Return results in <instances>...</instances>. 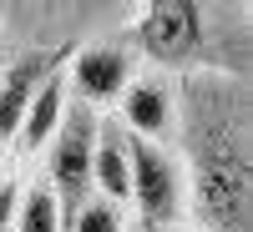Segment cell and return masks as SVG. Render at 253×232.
Returning <instances> with one entry per match:
<instances>
[{
    "label": "cell",
    "instance_id": "6",
    "mask_svg": "<svg viewBox=\"0 0 253 232\" xmlns=\"http://www.w3.org/2000/svg\"><path fill=\"white\" fill-rule=\"evenodd\" d=\"M122 106V126L137 136H157V141H172V126H177V86H167L157 76H132L126 91L117 96Z\"/></svg>",
    "mask_w": 253,
    "mask_h": 232
},
{
    "label": "cell",
    "instance_id": "9",
    "mask_svg": "<svg viewBox=\"0 0 253 232\" xmlns=\"http://www.w3.org/2000/svg\"><path fill=\"white\" fill-rule=\"evenodd\" d=\"M61 116H66V61H61V66H51V71H46V81L36 86L26 116H20L15 146H20L26 157H31V152H41V146L51 141V132L61 126Z\"/></svg>",
    "mask_w": 253,
    "mask_h": 232
},
{
    "label": "cell",
    "instance_id": "4",
    "mask_svg": "<svg viewBox=\"0 0 253 232\" xmlns=\"http://www.w3.org/2000/svg\"><path fill=\"white\" fill-rule=\"evenodd\" d=\"M96 106H86V101H76V106H66V116H61V126L51 132V141L41 146L46 152V182L51 192L61 202V212H71L81 202L91 197V141H96Z\"/></svg>",
    "mask_w": 253,
    "mask_h": 232
},
{
    "label": "cell",
    "instance_id": "1",
    "mask_svg": "<svg viewBox=\"0 0 253 232\" xmlns=\"http://www.w3.org/2000/svg\"><path fill=\"white\" fill-rule=\"evenodd\" d=\"M248 86L238 71H193L177 86L172 152L187 182V212L203 232H248L253 172H248Z\"/></svg>",
    "mask_w": 253,
    "mask_h": 232
},
{
    "label": "cell",
    "instance_id": "15",
    "mask_svg": "<svg viewBox=\"0 0 253 232\" xmlns=\"http://www.w3.org/2000/svg\"><path fill=\"white\" fill-rule=\"evenodd\" d=\"M0 40H5V31H0Z\"/></svg>",
    "mask_w": 253,
    "mask_h": 232
},
{
    "label": "cell",
    "instance_id": "7",
    "mask_svg": "<svg viewBox=\"0 0 253 232\" xmlns=\"http://www.w3.org/2000/svg\"><path fill=\"white\" fill-rule=\"evenodd\" d=\"M61 61H66V46H61V51H26V56L5 61V71H0V146L15 141L20 116H26L36 86L46 81L51 66H61Z\"/></svg>",
    "mask_w": 253,
    "mask_h": 232
},
{
    "label": "cell",
    "instance_id": "10",
    "mask_svg": "<svg viewBox=\"0 0 253 232\" xmlns=\"http://www.w3.org/2000/svg\"><path fill=\"white\" fill-rule=\"evenodd\" d=\"M10 232H66V212H61V202H56L46 177L20 187V207H15Z\"/></svg>",
    "mask_w": 253,
    "mask_h": 232
},
{
    "label": "cell",
    "instance_id": "2",
    "mask_svg": "<svg viewBox=\"0 0 253 232\" xmlns=\"http://www.w3.org/2000/svg\"><path fill=\"white\" fill-rule=\"evenodd\" d=\"M132 40L147 61L172 71H218L213 66V26L203 0H137Z\"/></svg>",
    "mask_w": 253,
    "mask_h": 232
},
{
    "label": "cell",
    "instance_id": "12",
    "mask_svg": "<svg viewBox=\"0 0 253 232\" xmlns=\"http://www.w3.org/2000/svg\"><path fill=\"white\" fill-rule=\"evenodd\" d=\"M15 207H20V177L15 172H0V232H10Z\"/></svg>",
    "mask_w": 253,
    "mask_h": 232
},
{
    "label": "cell",
    "instance_id": "11",
    "mask_svg": "<svg viewBox=\"0 0 253 232\" xmlns=\"http://www.w3.org/2000/svg\"><path fill=\"white\" fill-rule=\"evenodd\" d=\"M66 232H126V217H122V207L117 202H107V197H86L71 212V222H66Z\"/></svg>",
    "mask_w": 253,
    "mask_h": 232
},
{
    "label": "cell",
    "instance_id": "5",
    "mask_svg": "<svg viewBox=\"0 0 253 232\" xmlns=\"http://www.w3.org/2000/svg\"><path fill=\"white\" fill-rule=\"evenodd\" d=\"M132 81V51L117 40H96V46L66 51V86H76V96L86 106H112Z\"/></svg>",
    "mask_w": 253,
    "mask_h": 232
},
{
    "label": "cell",
    "instance_id": "3",
    "mask_svg": "<svg viewBox=\"0 0 253 232\" xmlns=\"http://www.w3.org/2000/svg\"><path fill=\"white\" fill-rule=\"evenodd\" d=\"M126 162H132L126 202L137 207V222L187 217V182H182V162L172 152V141L126 132Z\"/></svg>",
    "mask_w": 253,
    "mask_h": 232
},
{
    "label": "cell",
    "instance_id": "13",
    "mask_svg": "<svg viewBox=\"0 0 253 232\" xmlns=\"http://www.w3.org/2000/svg\"><path fill=\"white\" fill-rule=\"evenodd\" d=\"M137 232H203V227L187 217H172V222H137Z\"/></svg>",
    "mask_w": 253,
    "mask_h": 232
},
{
    "label": "cell",
    "instance_id": "8",
    "mask_svg": "<svg viewBox=\"0 0 253 232\" xmlns=\"http://www.w3.org/2000/svg\"><path fill=\"white\" fill-rule=\"evenodd\" d=\"M126 182H132V162H126V126L96 116V141H91V192L107 202H126Z\"/></svg>",
    "mask_w": 253,
    "mask_h": 232
},
{
    "label": "cell",
    "instance_id": "14",
    "mask_svg": "<svg viewBox=\"0 0 253 232\" xmlns=\"http://www.w3.org/2000/svg\"><path fill=\"white\" fill-rule=\"evenodd\" d=\"M71 5H101V0H71Z\"/></svg>",
    "mask_w": 253,
    "mask_h": 232
}]
</instances>
